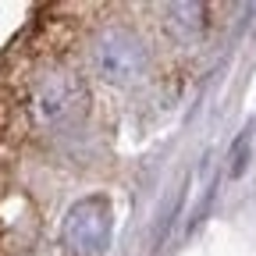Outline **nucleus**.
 <instances>
[{
	"label": "nucleus",
	"instance_id": "obj_1",
	"mask_svg": "<svg viewBox=\"0 0 256 256\" xmlns=\"http://www.w3.org/2000/svg\"><path fill=\"white\" fill-rule=\"evenodd\" d=\"M92 60H96V68H100L104 78L110 82H128V78H139L146 72V46L142 40L136 36V32H128V28H107L100 40H96L92 46Z\"/></svg>",
	"mask_w": 256,
	"mask_h": 256
},
{
	"label": "nucleus",
	"instance_id": "obj_2",
	"mask_svg": "<svg viewBox=\"0 0 256 256\" xmlns=\"http://www.w3.org/2000/svg\"><path fill=\"white\" fill-rule=\"evenodd\" d=\"M107 232H110V217H107V203L104 200H82L68 210L60 228V242L72 256H100L107 246Z\"/></svg>",
	"mask_w": 256,
	"mask_h": 256
},
{
	"label": "nucleus",
	"instance_id": "obj_3",
	"mask_svg": "<svg viewBox=\"0 0 256 256\" xmlns=\"http://www.w3.org/2000/svg\"><path fill=\"white\" fill-rule=\"evenodd\" d=\"M75 92H78V86H75L72 78L50 75L46 82H40L36 96H32V110H36L40 121H57V118H64V114L72 110Z\"/></svg>",
	"mask_w": 256,
	"mask_h": 256
},
{
	"label": "nucleus",
	"instance_id": "obj_4",
	"mask_svg": "<svg viewBox=\"0 0 256 256\" xmlns=\"http://www.w3.org/2000/svg\"><path fill=\"white\" fill-rule=\"evenodd\" d=\"M164 11L171 14L168 25H171V32L178 40H196V32H203V25H206L200 4H168Z\"/></svg>",
	"mask_w": 256,
	"mask_h": 256
}]
</instances>
